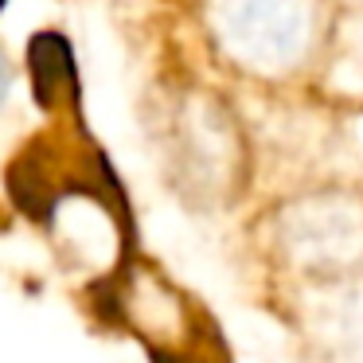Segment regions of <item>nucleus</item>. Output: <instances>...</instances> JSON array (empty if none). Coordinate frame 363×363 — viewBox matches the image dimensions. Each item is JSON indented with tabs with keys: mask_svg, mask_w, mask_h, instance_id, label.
I'll return each instance as SVG.
<instances>
[{
	"mask_svg": "<svg viewBox=\"0 0 363 363\" xmlns=\"http://www.w3.org/2000/svg\"><path fill=\"white\" fill-rule=\"evenodd\" d=\"M211 28L230 59L246 71H293L313 48V0H215Z\"/></svg>",
	"mask_w": 363,
	"mask_h": 363,
	"instance_id": "f257e3e1",
	"label": "nucleus"
},
{
	"mask_svg": "<svg viewBox=\"0 0 363 363\" xmlns=\"http://www.w3.org/2000/svg\"><path fill=\"white\" fill-rule=\"evenodd\" d=\"M285 250L313 274L355 266L363 258V211L347 199H305L281 223Z\"/></svg>",
	"mask_w": 363,
	"mask_h": 363,
	"instance_id": "f03ea898",
	"label": "nucleus"
},
{
	"mask_svg": "<svg viewBox=\"0 0 363 363\" xmlns=\"http://www.w3.org/2000/svg\"><path fill=\"white\" fill-rule=\"evenodd\" d=\"M340 332H344V347L347 355H352L355 363H363V285L347 297V308H344V324H340Z\"/></svg>",
	"mask_w": 363,
	"mask_h": 363,
	"instance_id": "7ed1b4c3",
	"label": "nucleus"
},
{
	"mask_svg": "<svg viewBox=\"0 0 363 363\" xmlns=\"http://www.w3.org/2000/svg\"><path fill=\"white\" fill-rule=\"evenodd\" d=\"M4 94H9V67L0 59V102H4Z\"/></svg>",
	"mask_w": 363,
	"mask_h": 363,
	"instance_id": "20e7f679",
	"label": "nucleus"
},
{
	"mask_svg": "<svg viewBox=\"0 0 363 363\" xmlns=\"http://www.w3.org/2000/svg\"><path fill=\"white\" fill-rule=\"evenodd\" d=\"M0 4H4V0H0Z\"/></svg>",
	"mask_w": 363,
	"mask_h": 363,
	"instance_id": "39448f33",
	"label": "nucleus"
}]
</instances>
